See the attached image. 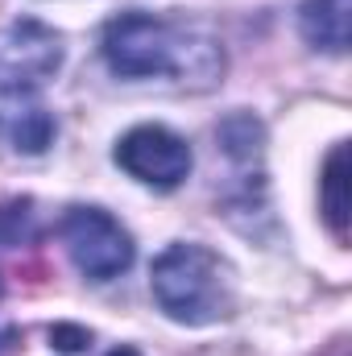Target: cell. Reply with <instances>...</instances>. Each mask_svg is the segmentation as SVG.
<instances>
[{
  "label": "cell",
  "mask_w": 352,
  "mask_h": 356,
  "mask_svg": "<svg viewBox=\"0 0 352 356\" xmlns=\"http://www.w3.org/2000/svg\"><path fill=\"white\" fill-rule=\"evenodd\" d=\"M150 290L175 323L191 327L216 323L232 311L228 266L207 245H170L150 269Z\"/></svg>",
  "instance_id": "2"
},
{
  "label": "cell",
  "mask_w": 352,
  "mask_h": 356,
  "mask_svg": "<svg viewBox=\"0 0 352 356\" xmlns=\"http://www.w3.org/2000/svg\"><path fill=\"white\" fill-rule=\"evenodd\" d=\"M50 340H54V348H63V353H83V348H91V332L71 327V323L50 327Z\"/></svg>",
  "instance_id": "10"
},
{
  "label": "cell",
  "mask_w": 352,
  "mask_h": 356,
  "mask_svg": "<svg viewBox=\"0 0 352 356\" xmlns=\"http://www.w3.org/2000/svg\"><path fill=\"white\" fill-rule=\"evenodd\" d=\"M216 141H220V154L237 166L241 182L253 191V182L262 186V145H265V129L257 116L249 112H237L228 116L220 129H216Z\"/></svg>",
  "instance_id": "7"
},
{
  "label": "cell",
  "mask_w": 352,
  "mask_h": 356,
  "mask_svg": "<svg viewBox=\"0 0 352 356\" xmlns=\"http://www.w3.org/2000/svg\"><path fill=\"white\" fill-rule=\"evenodd\" d=\"M58 236L75 269L91 282H112L133 266V236L104 207H71L58 224Z\"/></svg>",
  "instance_id": "3"
},
{
  "label": "cell",
  "mask_w": 352,
  "mask_h": 356,
  "mask_svg": "<svg viewBox=\"0 0 352 356\" xmlns=\"http://www.w3.org/2000/svg\"><path fill=\"white\" fill-rule=\"evenodd\" d=\"M108 356H141V353H137V348H112Z\"/></svg>",
  "instance_id": "12"
},
{
  "label": "cell",
  "mask_w": 352,
  "mask_h": 356,
  "mask_svg": "<svg viewBox=\"0 0 352 356\" xmlns=\"http://www.w3.org/2000/svg\"><path fill=\"white\" fill-rule=\"evenodd\" d=\"M13 340H17V323H13V319H8V315L0 311V356L13 348Z\"/></svg>",
  "instance_id": "11"
},
{
  "label": "cell",
  "mask_w": 352,
  "mask_h": 356,
  "mask_svg": "<svg viewBox=\"0 0 352 356\" xmlns=\"http://www.w3.org/2000/svg\"><path fill=\"white\" fill-rule=\"evenodd\" d=\"M349 4L352 0H303L298 29L307 46L323 54H344L349 50Z\"/></svg>",
  "instance_id": "8"
},
{
  "label": "cell",
  "mask_w": 352,
  "mask_h": 356,
  "mask_svg": "<svg viewBox=\"0 0 352 356\" xmlns=\"http://www.w3.org/2000/svg\"><path fill=\"white\" fill-rule=\"evenodd\" d=\"M319 186H323V220H328L332 232L344 241V236H349V149H344V145L332 149Z\"/></svg>",
  "instance_id": "9"
},
{
  "label": "cell",
  "mask_w": 352,
  "mask_h": 356,
  "mask_svg": "<svg viewBox=\"0 0 352 356\" xmlns=\"http://www.w3.org/2000/svg\"><path fill=\"white\" fill-rule=\"evenodd\" d=\"M58 124L33 91H0V141L17 154H46Z\"/></svg>",
  "instance_id": "6"
},
{
  "label": "cell",
  "mask_w": 352,
  "mask_h": 356,
  "mask_svg": "<svg viewBox=\"0 0 352 356\" xmlns=\"http://www.w3.org/2000/svg\"><path fill=\"white\" fill-rule=\"evenodd\" d=\"M104 63L120 79H154L166 75L182 88L207 91L224 75V50L216 38L166 21L154 13H120L104 25L99 38Z\"/></svg>",
  "instance_id": "1"
},
{
  "label": "cell",
  "mask_w": 352,
  "mask_h": 356,
  "mask_svg": "<svg viewBox=\"0 0 352 356\" xmlns=\"http://www.w3.org/2000/svg\"><path fill=\"white\" fill-rule=\"evenodd\" d=\"M63 67V38L33 21L17 17L0 29V91H38Z\"/></svg>",
  "instance_id": "4"
},
{
  "label": "cell",
  "mask_w": 352,
  "mask_h": 356,
  "mask_svg": "<svg viewBox=\"0 0 352 356\" xmlns=\"http://www.w3.org/2000/svg\"><path fill=\"white\" fill-rule=\"evenodd\" d=\"M191 145L166 124H137L116 141V166L145 186L170 191L191 175Z\"/></svg>",
  "instance_id": "5"
}]
</instances>
